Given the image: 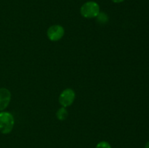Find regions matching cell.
Wrapping results in <instances>:
<instances>
[{"mask_svg": "<svg viewBox=\"0 0 149 148\" xmlns=\"http://www.w3.org/2000/svg\"><path fill=\"white\" fill-rule=\"evenodd\" d=\"M76 94L74 90L71 88L64 89L59 96V103L63 107L71 106L75 100Z\"/></svg>", "mask_w": 149, "mask_h": 148, "instance_id": "3", "label": "cell"}, {"mask_svg": "<svg viewBox=\"0 0 149 148\" xmlns=\"http://www.w3.org/2000/svg\"><path fill=\"white\" fill-rule=\"evenodd\" d=\"M95 148H112L110 144L106 141H101L96 145Z\"/></svg>", "mask_w": 149, "mask_h": 148, "instance_id": "8", "label": "cell"}, {"mask_svg": "<svg viewBox=\"0 0 149 148\" xmlns=\"http://www.w3.org/2000/svg\"><path fill=\"white\" fill-rule=\"evenodd\" d=\"M96 18H97V21L100 24H106L109 21V17L105 12H100Z\"/></svg>", "mask_w": 149, "mask_h": 148, "instance_id": "7", "label": "cell"}, {"mask_svg": "<svg viewBox=\"0 0 149 148\" xmlns=\"http://www.w3.org/2000/svg\"><path fill=\"white\" fill-rule=\"evenodd\" d=\"M15 119L9 112L1 111L0 113V132L3 134H8L13 131Z\"/></svg>", "mask_w": 149, "mask_h": 148, "instance_id": "1", "label": "cell"}, {"mask_svg": "<svg viewBox=\"0 0 149 148\" xmlns=\"http://www.w3.org/2000/svg\"><path fill=\"white\" fill-rule=\"evenodd\" d=\"M144 148H149V141H148V142H147L146 143L145 147H144Z\"/></svg>", "mask_w": 149, "mask_h": 148, "instance_id": "10", "label": "cell"}, {"mask_svg": "<svg viewBox=\"0 0 149 148\" xmlns=\"http://www.w3.org/2000/svg\"><path fill=\"white\" fill-rule=\"evenodd\" d=\"M111 1L114 3H122L125 0H111Z\"/></svg>", "mask_w": 149, "mask_h": 148, "instance_id": "9", "label": "cell"}, {"mask_svg": "<svg viewBox=\"0 0 149 148\" xmlns=\"http://www.w3.org/2000/svg\"><path fill=\"white\" fill-rule=\"evenodd\" d=\"M65 30L61 25H53L47 29V36L51 41H60L64 36Z\"/></svg>", "mask_w": 149, "mask_h": 148, "instance_id": "4", "label": "cell"}, {"mask_svg": "<svg viewBox=\"0 0 149 148\" xmlns=\"http://www.w3.org/2000/svg\"><path fill=\"white\" fill-rule=\"evenodd\" d=\"M68 113L65 107H61L56 112V117L59 120H65L68 118Z\"/></svg>", "mask_w": 149, "mask_h": 148, "instance_id": "6", "label": "cell"}, {"mask_svg": "<svg viewBox=\"0 0 149 148\" xmlns=\"http://www.w3.org/2000/svg\"><path fill=\"white\" fill-rule=\"evenodd\" d=\"M11 100V93L7 89L0 88V111L7 107Z\"/></svg>", "mask_w": 149, "mask_h": 148, "instance_id": "5", "label": "cell"}, {"mask_svg": "<svg viewBox=\"0 0 149 148\" xmlns=\"http://www.w3.org/2000/svg\"><path fill=\"white\" fill-rule=\"evenodd\" d=\"M80 13L85 18H95L100 13L99 4L93 1H87L80 8Z\"/></svg>", "mask_w": 149, "mask_h": 148, "instance_id": "2", "label": "cell"}]
</instances>
